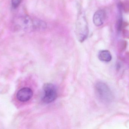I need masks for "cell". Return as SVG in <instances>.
I'll list each match as a JSON object with an SVG mask.
<instances>
[{
	"label": "cell",
	"instance_id": "obj_6",
	"mask_svg": "<svg viewBox=\"0 0 129 129\" xmlns=\"http://www.w3.org/2000/svg\"><path fill=\"white\" fill-rule=\"evenodd\" d=\"M106 13L104 10H99L95 12L93 17V22L96 26L103 25L106 18Z\"/></svg>",
	"mask_w": 129,
	"mask_h": 129
},
{
	"label": "cell",
	"instance_id": "obj_2",
	"mask_svg": "<svg viewBox=\"0 0 129 129\" xmlns=\"http://www.w3.org/2000/svg\"><path fill=\"white\" fill-rule=\"evenodd\" d=\"M76 34L78 41L83 42L88 38L89 29L85 13L80 9L77 15L76 25Z\"/></svg>",
	"mask_w": 129,
	"mask_h": 129
},
{
	"label": "cell",
	"instance_id": "obj_4",
	"mask_svg": "<svg viewBox=\"0 0 129 129\" xmlns=\"http://www.w3.org/2000/svg\"><path fill=\"white\" fill-rule=\"evenodd\" d=\"M44 95L42 100L45 104H48L54 101L57 97V89L52 83L45 84L43 88Z\"/></svg>",
	"mask_w": 129,
	"mask_h": 129
},
{
	"label": "cell",
	"instance_id": "obj_1",
	"mask_svg": "<svg viewBox=\"0 0 129 129\" xmlns=\"http://www.w3.org/2000/svg\"><path fill=\"white\" fill-rule=\"evenodd\" d=\"M16 23L18 27L26 31L44 29L47 27V25L44 21L38 19H33L28 16L19 17L16 20Z\"/></svg>",
	"mask_w": 129,
	"mask_h": 129
},
{
	"label": "cell",
	"instance_id": "obj_3",
	"mask_svg": "<svg viewBox=\"0 0 129 129\" xmlns=\"http://www.w3.org/2000/svg\"><path fill=\"white\" fill-rule=\"evenodd\" d=\"M95 92L98 97L102 102L109 103L113 100V97L110 89L104 83L98 82L95 86Z\"/></svg>",
	"mask_w": 129,
	"mask_h": 129
},
{
	"label": "cell",
	"instance_id": "obj_8",
	"mask_svg": "<svg viewBox=\"0 0 129 129\" xmlns=\"http://www.w3.org/2000/svg\"><path fill=\"white\" fill-rule=\"evenodd\" d=\"M122 3V10H124L126 13H129V1H126Z\"/></svg>",
	"mask_w": 129,
	"mask_h": 129
},
{
	"label": "cell",
	"instance_id": "obj_9",
	"mask_svg": "<svg viewBox=\"0 0 129 129\" xmlns=\"http://www.w3.org/2000/svg\"><path fill=\"white\" fill-rule=\"evenodd\" d=\"M127 42L126 41H121L119 44V49L120 51H123L126 48Z\"/></svg>",
	"mask_w": 129,
	"mask_h": 129
},
{
	"label": "cell",
	"instance_id": "obj_7",
	"mask_svg": "<svg viewBox=\"0 0 129 129\" xmlns=\"http://www.w3.org/2000/svg\"><path fill=\"white\" fill-rule=\"evenodd\" d=\"M98 58L101 61L110 62L112 60V55L109 51L103 50L99 51V53Z\"/></svg>",
	"mask_w": 129,
	"mask_h": 129
},
{
	"label": "cell",
	"instance_id": "obj_10",
	"mask_svg": "<svg viewBox=\"0 0 129 129\" xmlns=\"http://www.w3.org/2000/svg\"><path fill=\"white\" fill-rule=\"evenodd\" d=\"M22 0H11V4L13 8H16L19 7Z\"/></svg>",
	"mask_w": 129,
	"mask_h": 129
},
{
	"label": "cell",
	"instance_id": "obj_5",
	"mask_svg": "<svg viewBox=\"0 0 129 129\" xmlns=\"http://www.w3.org/2000/svg\"><path fill=\"white\" fill-rule=\"evenodd\" d=\"M33 95L32 90L28 88H24L18 91L17 93V100L21 102H26L30 100Z\"/></svg>",
	"mask_w": 129,
	"mask_h": 129
},
{
	"label": "cell",
	"instance_id": "obj_11",
	"mask_svg": "<svg viewBox=\"0 0 129 129\" xmlns=\"http://www.w3.org/2000/svg\"><path fill=\"white\" fill-rule=\"evenodd\" d=\"M123 35L126 38H129V32L127 31V30H123Z\"/></svg>",
	"mask_w": 129,
	"mask_h": 129
}]
</instances>
